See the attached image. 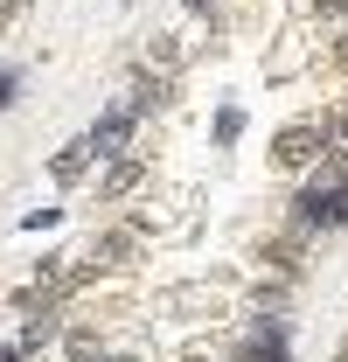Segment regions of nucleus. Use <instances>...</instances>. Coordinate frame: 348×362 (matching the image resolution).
Here are the masks:
<instances>
[{"label": "nucleus", "instance_id": "ddd939ff", "mask_svg": "<svg viewBox=\"0 0 348 362\" xmlns=\"http://www.w3.org/2000/svg\"><path fill=\"white\" fill-rule=\"evenodd\" d=\"M188 7H209V0H188Z\"/></svg>", "mask_w": 348, "mask_h": 362}, {"label": "nucleus", "instance_id": "20e7f679", "mask_svg": "<svg viewBox=\"0 0 348 362\" xmlns=\"http://www.w3.org/2000/svg\"><path fill=\"white\" fill-rule=\"evenodd\" d=\"M91 160H98V146H91V133H84V139H70V146H63V153L49 160V175H56V181H77Z\"/></svg>", "mask_w": 348, "mask_h": 362}, {"label": "nucleus", "instance_id": "6e6552de", "mask_svg": "<svg viewBox=\"0 0 348 362\" xmlns=\"http://www.w3.org/2000/svg\"><path fill=\"white\" fill-rule=\"evenodd\" d=\"M251 356H265V362H286V334H279L272 320H258V334H251Z\"/></svg>", "mask_w": 348, "mask_h": 362}, {"label": "nucleus", "instance_id": "7ed1b4c3", "mask_svg": "<svg viewBox=\"0 0 348 362\" xmlns=\"http://www.w3.org/2000/svg\"><path fill=\"white\" fill-rule=\"evenodd\" d=\"M132 126H139V112H132V105H112V112L91 126V146H98V160H105V153H126Z\"/></svg>", "mask_w": 348, "mask_h": 362}, {"label": "nucleus", "instance_id": "9d476101", "mask_svg": "<svg viewBox=\"0 0 348 362\" xmlns=\"http://www.w3.org/2000/svg\"><path fill=\"white\" fill-rule=\"evenodd\" d=\"M237 133H244V112H223V119H216V139H223V146H230V139H237Z\"/></svg>", "mask_w": 348, "mask_h": 362}, {"label": "nucleus", "instance_id": "39448f33", "mask_svg": "<svg viewBox=\"0 0 348 362\" xmlns=\"http://www.w3.org/2000/svg\"><path fill=\"white\" fill-rule=\"evenodd\" d=\"M56 327H63V320H56V307L42 300V314H28V327H21V341H14V349H21V356H28V349H42V341H56Z\"/></svg>", "mask_w": 348, "mask_h": 362}, {"label": "nucleus", "instance_id": "1a4fd4ad", "mask_svg": "<svg viewBox=\"0 0 348 362\" xmlns=\"http://www.w3.org/2000/svg\"><path fill=\"white\" fill-rule=\"evenodd\" d=\"M70 362H105V349H98V334H70Z\"/></svg>", "mask_w": 348, "mask_h": 362}, {"label": "nucleus", "instance_id": "423d86ee", "mask_svg": "<svg viewBox=\"0 0 348 362\" xmlns=\"http://www.w3.org/2000/svg\"><path fill=\"white\" fill-rule=\"evenodd\" d=\"M139 181H146V160H119V168L105 175V188H98V195H105V202H119V195H132Z\"/></svg>", "mask_w": 348, "mask_h": 362}, {"label": "nucleus", "instance_id": "4468645a", "mask_svg": "<svg viewBox=\"0 0 348 362\" xmlns=\"http://www.w3.org/2000/svg\"><path fill=\"white\" fill-rule=\"evenodd\" d=\"M119 362H139V356H119Z\"/></svg>", "mask_w": 348, "mask_h": 362}, {"label": "nucleus", "instance_id": "0eeeda50", "mask_svg": "<svg viewBox=\"0 0 348 362\" xmlns=\"http://www.w3.org/2000/svg\"><path fill=\"white\" fill-rule=\"evenodd\" d=\"M126 251H132V230H112V237L91 251V272H98V265H126Z\"/></svg>", "mask_w": 348, "mask_h": 362}, {"label": "nucleus", "instance_id": "2eb2a0df", "mask_svg": "<svg viewBox=\"0 0 348 362\" xmlns=\"http://www.w3.org/2000/svg\"><path fill=\"white\" fill-rule=\"evenodd\" d=\"M342 133H348V119H342Z\"/></svg>", "mask_w": 348, "mask_h": 362}, {"label": "nucleus", "instance_id": "f8f14e48", "mask_svg": "<svg viewBox=\"0 0 348 362\" xmlns=\"http://www.w3.org/2000/svg\"><path fill=\"white\" fill-rule=\"evenodd\" d=\"M21 7H28V0H0V21H7V14H21Z\"/></svg>", "mask_w": 348, "mask_h": 362}, {"label": "nucleus", "instance_id": "9b49d317", "mask_svg": "<svg viewBox=\"0 0 348 362\" xmlns=\"http://www.w3.org/2000/svg\"><path fill=\"white\" fill-rule=\"evenodd\" d=\"M14 90H21V77H14V70H0V105H14Z\"/></svg>", "mask_w": 348, "mask_h": 362}, {"label": "nucleus", "instance_id": "f03ea898", "mask_svg": "<svg viewBox=\"0 0 348 362\" xmlns=\"http://www.w3.org/2000/svg\"><path fill=\"white\" fill-rule=\"evenodd\" d=\"M320 146H327V133H320V126H286V133H279V146H272V160H279L286 175H300V168H313V160H320Z\"/></svg>", "mask_w": 348, "mask_h": 362}, {"label": "nucleus", "instance_id": "dca6fc26", "mask_svg": "<svg viewBox=\"0 0 348 362\" xmlns=\"http://www.w3.org/2000/svg\"><path fill=\"white\" fill-rule=\"evenodd\" d=\"M342 362H348V356H342Z\"/></svg>", "mask_w": 348, "mask_h": 362}, {"label": "nucleus", "instance_id": "f257e3e1", "mask_svg": "<svg viewBox=\"0 0 348 362\" xmlns=\"http://www.w3.org/2000/svg\"><path fill=\"white\" fill-rule=\"evenodd\" d=\"M342 216H348V175L327 168V175H313V188L300 195V223H342Z\"/></svg>", "mask_w": 348, "mask_h": 362}]
</instances>
